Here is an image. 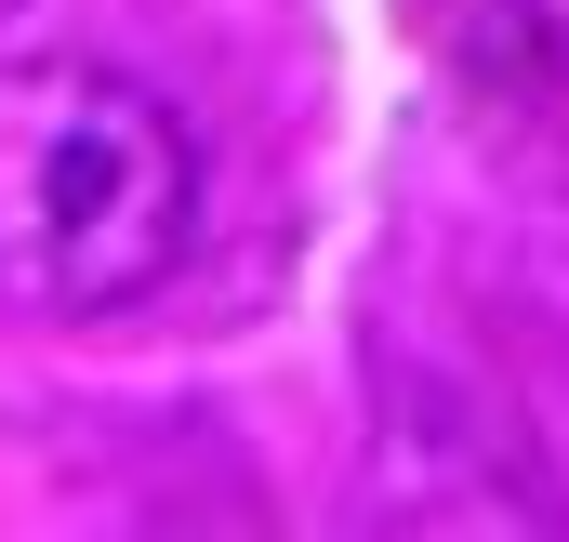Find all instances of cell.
<instances>
[{
	"mask_svg": "<svg viewBox=\"0 0 569 542\" xmlns=\"http://www.w3.org/2000/svg\"><path fill=\"white\" fill-rule=\"evenodd\" d=\"M199 239V133L93 53L0 67V304L120 318Z\"/></svg>",
	"mask_w": 569,
	"mask_h": 542,
	"instance_id": "6da1fadb",
	"label": "cell"
},
{
	"mask_svg": "<svg viewBox=\"0 0 569 542\" xmlns=\"http://www.w3.org/2000/svg\"><path fill=\"white\" fill-rule=\"evenodd\" d=\"M13 13H27V0H0V27H13Z\"/></svg>",
	"mask_w": 569,
	"mask_h": 542,
	"instance_id": "7a4b0ae2",
	"label": "cell"
}]
</instances>
